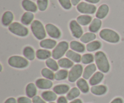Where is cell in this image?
I'll list each match as a JSON object with an SVG mask.
<instances>
[{
  "label": "cell",
  "mask_w": 124,
  "mask_h": 103,
  "mask_svg": "<svg viewBox=\"0 0 124 103\" xmlns=\"http://www.w3.org/2000/svg\"><path fill=\"white\" fill-rule=\"evenodd\" d=\"M67 98L65 96H60L57 100V103H68Z\"/></svg>",
  "instance_id": "42"
},
{
  "label": "cell",
  "mask_w": 124,
  "mask_h": 103,
  "mask_svg": "<svg viewBox=\"0 0 124 103\" xmlns=\"http://www.w3.org/2000/svg\"><path fill=\"white\" fill-rule=\"evenodd\" d=\"M23 55L28 60H33L36 56V53L33 48L30 46H27L23 49Z\"/></svg>",
  "instance_id": "20"
},
{
  "label": "cell",
  "mask_w": 124,
  "mask_h": 103,
  "mask_svg": "<svg viewBox=\"0 0 124 103\" xmlns=\"http://www.w3.org/2000/svg\"><path fill=\"white\" fill-rule=\"evenodd\" d=\"M110 103H124V101L121 98H115Z\"/></svg>",
  "instance_id": "44"
},
{
  "label": "cell",
  "mask_w": 124,
  "mask_h": 103,
  "mask_svg": "<svg viewBox=\"0 0 124 103\" xmlns=\"http://www.w3.org/2000/svg\"><path fill=\"white\" fill-rule=\"evenodd\" d=\"M48 5V0H37V6L38 9L44 12L47 9Z\"/></svg>",
  "instance_id": "38"
},
{
  "label": "cell",
  "mask_w": 124,
  "mask_h": 103,
  "mask_svg": "<svg viewBox=\"0 0 124 103\" xmlns=\"http://www.w3.org/2000/svg\"><path fill=\"white\" fill-rule=\"evenodd\" d=\"M80 95V90L78 88H73L67 94V98L69 101L74 100Z\"/></svg>",
  "instance_id": "33"
},
{
  "label": "cell",
  "mask_w": 124,
  "mask_h": 103,
  "mask_svg": "<svg viewBox=\"0 0 124 103\" xmlns=\"http://www.w3.org/2000/svg\"><path fill=\"white\" fill-rule=\"evenodd\" d=\"M104 76L102 72H96L90 78L89 83L91 86H96L104 79Z\"/></svg>",
  "instance_id": "16"
},
{
  "label": "cell",
  "mask_w": 124,
  "mask_h": 103,
  "mask_svg": "<svg viewBox=\"0 0 124 103\" xmlns=\"http://www.w3.org/2000/svg\"><path fill=\"white\" fill-rule=\"evenodd\" d=\"M8 63L12 67L17 69L25 68L29 65L27 59L19 55L11 56L8 60Z\"/></svg>",
  "instance_id": "5"
},
{
  "label": "cell",
  "mask_w": 124,
  "mask_h": 103,
  "mask_svg": "<svg viewBox=\"0 0 124 103\" xmlns=\"http://www.w3.org/2000/svg\"><path fill=\"white\" fill-rule=\"evenodd\" d=\"M33 103H46V101L43 100L42 98H41L39 96H35L32 98Z\"/></svg>",
  "instance_id": "41"
},
{
  "label": "cell",
  "mask_w": 124,
  "mask_h": 103,
  "mask_svg": "<svg viewBox=\"0 0 124 103\" xmlns=\"http://www.w3.org/2000/svg\"><path fill=\"white\" fill-rule=\"evenodd\" d=\"M36 86L40 89H48L52 88L53 83L47 78H39L36 81Z\"/></svg>",
  "instance_id": "13"
},
{
  "label": "cell",
  "mask_w": 124,
  "mask_h": 103,
  "mask_svg": "<svg viewBox=\"0 0 124 103\" xmlns=\"http://www.w3.org/2000/svg\"><path fill=\"white\" fill-rule=\"evenodd\" d=\"M76 21L81 25L85 26L92 22V17L88 14H82L79 16L76 19Z\"/></svg>",
  "instance_id": "30"
},
{
  "label": "cell",
  "mask_w": 124,
  "mask_h": 103,
  "mask_svg": "<svg viewBox=\"0 0 124 103\" xmlns=\"http://www.w3.org/2000/svg\"><path fill=\"white\" fill-rule=\"evenodd\" d=\"M8 30L12 33L19 37H25L29 34L27 28L18 22H14L10 24L8 26Z\"/></svg>",
  "instance_id": "6"
},
{
  "label": "cell",
  "mask_w": 124,
  "mask_h": 103,
  "mask_svg": "<svg viewBox=\"0 0 124 103\" xmlns=\"http://www.w3.org/2000/svg\"><path fill=\"white\" fill-rule=\"evenodd\" d=\"M41 96L44 100L47 102H53L57 98V95L55 92L50 90L43 92L41 94Z\"/></svg>",
  "instance_id": "25"
},
{
  "label": "cell",
  "mask_w": 124,
  "mask_h": 103,
  "mask_svg": "<svg viewBox=\"0 0 124 103\" xmlns=\"http://www.w3.org/2000/svg\"><path fill=\"white\" fill-rule=\"evenodd\" d=\"M101 26L102 21H101V19H98V18H94L90 24L88 30L90 32L94 33H97L99 31Z\"/></svg>",
  "instance_id": "21"
},
{
  "label": "cell",
  "mask_w": 124,
  "mask_h": 103,
  "mask_svg": "<svg viewBox=\"0 0 124 103\" xmlns=\"http://www.w3.org/2000/svg\"><path fill=\"white\" fill-rule=\"evenodd\" d=\"M96 65L94 63H91L85 68L83 72V78L88 80L93 76L96 71Z\"/></svg>",
  "instance_id": "11"
},
{
  "label": "cell",
  "mask_w": 124,
  "mask_h": 103,
  "mask_svg": "<svg viewBox=\"0 0 124 103\" xmlns=\"http://www.w3.org/2000/svg\"><path fill=\"white\" fill-rule=\"evenodd\" d=\"M70 90V87L67 84H59L53 88V92L58 95H64Z\"/></svg>",
  "instance_id": "28"
},
{
  "label": "cell",
  "mask_w": 124,
  "mask_h": 103,
  "mask_svg": "<svg viewBox=\"0 0 124 103\" xmlns=\"http://www.w3.org/2000/svg\"><path fill=\"white\" fill-rule=\"evenodd\" d=\"M14 18L13 14L10 11H6L4 13L2 16V24L4 26L7 27L9 26L10 24H12V21Z\"/></svg>",
  "instance_id": "17"
},
{
  "label": "cell",
  "mask_w": 124,
  "mask_h": 103,
  "mask_svg": "<svg viewBox=\"0 0 124 103\" xmlns=\"http://www.w3.org/2000/svg\"><path fill=\"white\" fill-rule=\"evenodd\" d=\"M39 45L41 48L46 49H51L54 48L57 45L56 41L51 39H43L40 42Z\"/></svg>",
  "instance_id": "15"
},
{
  "label": "cell",
  "mask_w": 124,
  "mask_h": 103,
  "mask_svg": "<svg viewBox=\"0 0 124 103\" xmlns=\"http://www.w3.org/2000/svg\"><path fill=\"white\" fill-rule=\"evenodd\" d=\"M80 1H81V0H71L73 6H78L79 4Z\"/></svg>",
  "instance_id": "45"
},
{
  "label": "cell",
  "mask_w": 124,
  "mask_h": 103,
  "mask_svg": "<svg viewBox=\"0 0 124 103\" xmlns=\"http://www.w3.org/2000/svg\"><path fill=\"white\" fill-rule=\"evenodd\" d=\"M4 103H17L16 100L15 98L11 97V98H8L7 100H6Z\"/></svg>",
  "instance_id": "43"
},
{
  "label": "cell",
  "mask_w": 124,
  "mask_h": 103,
  "mask_svg": "<svg viewBox=\"0 0 124 103\" xmlns=\"http://www.w3.org/2000/svg\"><path fill=\"white\" fill-rule=\"evenodd\" d=\"M85 1H87V2H90V3L91 4H97L98 3V2L100 1V0H85Z\"/></svg>",
  "instance_id": "46"
},
{
  "label": "cell",
  "mask_w": 124,
  "mask_h": 103,
  "mask_svg": "<svg viewBox=\"0 0 124 103\" xmlns=\"http://www.w3.org/2000/svg\"><path fill=\"white\" fill-rule=\"evenodd\" d=\"M46 30L48 36L53 39H58L61 36V32L60 30L53 24H47L46 25Z\"/></svg>",
  "instance_id": "10"
},
{
  "label": "cell",
  "mask_w": 124,
  "mask_h": 103,
  "mask_svg": "<svg viewBox=\"0 0 124 103\" xmlns=\"http://www.w3.org/2000/svg\"><path fill=\"white\" fill-rule=\"evenodd\" d=\"M70 47L73 51L78 52V53H83L85 50V47L84 45L76 41H73L70 42Z\"/></svg>",
  "instance_id": "23"
},
{
  "label": "cell",
  "mask_w": 124,
  "mask_h": 103,
  "mask_svg": "<svg viewBox=\"0 0 124 103\" xmlns=\"http://www.w3.org/2000/svg\"><path fill=\"white\" fill-rule=\"evenodd\" d=\"M69 44L66 41H61L59 42L52 51V57L54 60H59L61 59L69 51Z\"/></svg>",
  "instance_id": "4"
},
{
  "label": "cell",
  "mask_w": 124,
  "mask_h": 103,
  "mask_svg": "<svg viewBox=\"0 0 124 103\" xmlns=\"http://www.w3.org/2000/svg\"><path fill=\"white\" fill-rule=\"evenodd\" d=\"M96 37V36L95 34L92 32H88L85 33L82 35V37L80 38V41L84 43H88L94 41Z\"/></svg>",
  "instance_id": "32"
},
{
  "label": "cell",
  "mask_w": 124,
  "mask_h": 103,
  "mask_svg": "<svg viewBox=\"0 0 124 103\" xmlns=\"http://www.w3.org/2000/svg\"><path fill=\"white\" fill-rule=\"evenodd\" d=\"M78 11L82 14H94L96 11V7L92 4L81 2L77 6Z\"/></svg>",
  "instance_id": "8"
},
{
  "label": "cell",
  "mask_w": 124,
  "mask_h": 103,
  "mask_svg": "<svg viewBox=\"0 0 124 103\" xmlns=\"http://www.w3.org/2000/svg\"><path fill=\"white\" fill-rule=\"evenodd\" d=\"M102 47V43L99 41H94L92 42L87 43L86 49L89 52H93L98 50Z\"/></svg>",
  "instance_id": "31"
},
{
  "label": "cell",
  "mask_w": 124,
  "mask_h": 103,
  "mask_svg": "<svg viewBox=\"0 0 124 103\" xmlns=\"http://www.w3.org/2000/svg\"><path fill=\"white\" fill-rule=\"evenodd\" d=\"M58 63L59 67L64 69H70L74 66L73 62L68 58H61L58 60Z\"/></svg>",
  "instance_id": "29"
},
{
  "label": "cell",
  "mask_w": 124,
  "mask_h": 103,
  "mask_svg": "<svg viewBox=\"0 0 124 103\" xmlns=\"http://www.w3.org/2000/svg\"><path fill=\"white\" fill-rule=\"evenodd\" d=\"M70 29L73 36L75 38H81L83 35V30L77 21H71L70 22Z\"/></svg>",
  "instance_id": "9"
},
{
  "label": "cell",
  "mask_w": 124,
  "mask_h": 103,
  "mask_svg": "<svg viewBox=\"0 0 124 103\" xmlns=\"http://www.w3.org/2000/svg\"><path fill=\"white\" fill-rule=\"evenodd\" d=\"M22 6L23 8L27 12L35 13L38 10V6L34 2L31 0H23L22 1Z\"/></svg>",
  "instance_id": "12"
},
{
  "label": "cell",
  "mask_w": 124,
  "mask_h": 103,
  "mask_svg": "<svg viewBox=\"0 0 124 103\" xmlns=\"http://www.w3.org/2000/svg\"><path fill=\"white\" fill-rule=\"evenodd\" d=\"M107 90V87L105 85H96L92 87L91 92L97 96H101L106 94Z\"/></svg>",
  "instance_id": "18"
},
{
  "label": "cell",
  "mask_w": 124,
  "mask_h": 103,
  "mask_svg": "<svg viewBox=\"0 0 124 103\" xmlns=\"http://www.w3.org/2000/svg\"><path fill=\"white\" fill-rule=\"evenodd\" d=\"M70 103H82V101L80 99H75V100L71 101Z\"/></svg>",
  "instance_id": "47"
},
{
  "label": "cell",
  "mask_w": 124,
  "mask_h": 103,
  "mask_svg": "<svg viewBox=\"0 0 124 103\" xmlns=\"http://www.w3.org/2000/svg\"><path fill=\"white\" fill-rule=\"evenodd\" d=\"M65 55H66L67 58L71 60L73 62L79 63L81 62L82 56L81 55V54L74 51L72 49H70V50L68 51L66 54H65Z\"/></svg>",
  "instance_id": "22"
},
{
  "label": "cell",
  "mask_w": 124,
  "mask_h": 103,
  "mask_svg": "<svg viewBox=\"0 0 124 103\" xmlns=\"http://www.w3.org/2000/svg\"><path fill=\"white\" fill-rule=\"evenodd\" d=\"M109 12V7L108 5L104 4L99 6L96 13V18L99 19H102L105 18L107 16Z\"/></svg>",
  "instance_id": "14"
},
{
  "label": "cell",
  "mask_w": 124,
  "mask_h": 103,
  "mask_svg": "<svg viewBox=\"0 0 124 103\" xmlns=\"http://www.w3.org/2000/svg\"><path fill=\"white\" fill-rule=\"evenodd\" d=\"M99 36L102 39L111 43H118L120 41V36L117 33L109 28L102 29L99 33Z\"/></svg>",
  "instance_id": "2"
},
{
  "label": "cell",
  "mask_w": 124,
  "mask_h": 103,
  "mask_svg": "<svg viewBox=\"0 0 124 103\" xmlns=\"http://www.w3.org/2000/svg\"><path fill=\"white\" fill-rule=\"evenodd\" d=\"M46 65L47 67L53 71H58L59 69V65L58 62H56V60L54 59H47L46 61Z\"/></svg>",
  "instance_id": "35"
},
{
  "label": "cell",
  "mask_w": 124,
  "mask_h": 103,
  "mask_svg": "<svg viewBox=\"0 0 124 103\" xmlns=\"http://www.w3.org/2000/svg\"><path fill=\"white\" fill-rule=\"evenodd\" d=\"M52 56V53L46 49H38L36 52V57L39 60H47Z\"/></svg>",
  "instance_id": "19"
},
{
  "label": "cell",
  "mask_w": 124,
  "mask_h": 103,
  "mask_svg": "<svg viewBox=\"0 0 124 103\" xmlns=\"http://www.w3.org/2000/svg\"><path fill=\"white\" fill-rule=\"evenodd\" d=\"M34 19V14L33 13L29 12H25L23 14L21 19L22 24L25 25H29L31 23L33 22Z\"/></svg>",
  "instance_id": "27"
},
{
  "label": "cell",
  "mask_w": 124,
  "mask_h": 103,
  "mask_svg": "<svg viewBox=\"0 0 124 103\" xmlns=\"http://www.w3.org/2000/svg\"><path fill=\"white\" fill-rule=\"evenodd\" d=\"M94 60V56L90 53L84 54L82 56V59H81V62L85 65H90L91 63H93Z\"/></svg>",
  "instance_id": "37"
},
{
  "label": "cell",
  "mask_w": 124,
  "mask_h": 103,
  "mask_svg": "<svg viewBox=\"0 0 124 103\" xmlns=\"http://www.w3.org/2000/svg\"><path fill=\"white\" fill-rule=\"evenodd\" d=\"M25 93H26L27 96L29 98H33L36 96L37 94V89H36V86L34 83H30L27 85L25 88Z\"/></svg>",
  "instance_id": "26"
},
{
  "label": "cell",
  "mask_w": 124,
  "mask_h": 103,
  "mask_svg": "<svg viewBox=\"0 0 124 103\" xmlns=\"http://www.w3.org/2000/svg\"><path fill=\"white\" fill-rule=\"evenodd\" d=\"M31 30L33 34L38 40H43L46 37V30L43 24L38 20H34L31 24Z\"/></svg>",
  "instance_id": "3"
},
{
  "label": "cell",
  "mask_w": 124,
  "mask_h": 103,
  "mask_svg": "<svg viewBox=\"0 0 124 103\" xmlns=\"http://www.w3.org/2000/svg\"><path fill=\"white\" fill-rule=\"evenodd\" d=\"M94 60L98 69L102 73H107L110 69V65L106 54L103 51H98L94 54Z\"/></svg>",
  "instance_id": "1"
},
{
  "label": "cell",
  "mask_w": 124,
  "mask_h": 103,
  "mask_svg": "<svg viewBox=\"0 0 124 103\" xmlns=\"http://www.w3.org/2000/svg\"><path fill=\"white\" fill-rule=\"evenodd\" d=\"M54 103V102H50V103Z\"/></svg>",
  "instance_id": "48"
},
{
  "label": "cell",
  "mask_w": 124,
  "mask_h": 103,
  "mask_svg": "<svg viewBox=\"0 0 124 103\" xmlns=\"http://www.w3.org/2000/svg\"><path fill=\"white\" fill-rule=\"evenodd\" d=\"M69 72L66 69H61L54 74V80L61 81L65 80L69 77Z\"/></svg>",
  "instance_id": "34"
},
{
  "label": "cell",
  "mask_w": 124,
  "mask_h": 103,
  "mask_svg": "<svg viewBox=\"0 0 124 103\" xmlns=\"http://www.w3.org/2000/svg\"><path fill=\"white\" fill-rule=\"evenodd\" d=\"M41 75L42 77L50 80H53L54 79V74L53 73V71L47 68H45L41 70Z\"/></svg>",
  "instance_id": "36"
},
{
  "label": "cell",
  "mask_w": 124,
  "mask_h": 103,
  "mask_svg": "<svg viewBox=\"0 0 124 103\" xmlns=\"http://www.w3.org/2000/svg\"><path fill=\"white\" fill-rule=\"evenodd\" d=\"M18 103H31L32 101L29 97H25V96H21L18 98L17 100Z\"/></svg>",
  "instance_id": "40"
},
{
  "label": "cell",
  "mask_w": 124,
  "mask_h": 103,
  "mask_svg": "<svg viewBox=\"0 0 124 103\" xmlns=\"http://www.w3.org/2000/svg\"><path fill=\"white\" fill-rule=\"evenodd\" d=\"M61 6L65 10H70L71 8L72 4L71 0H58Z\"/></svg>",
  "instance_id": "39"
},
{
  "label": "cell",
  "mask_w": 124,
  "mask_h": 103,
  "mask_svg": "<svg viewBox=\"0 0 124 103\" xmlns=\"http://www.w3.org/2000/svg\"><path fill=\"white\" fill-rule=\"evenodd\" d=\"M84 69L82 65L80 64H76L74 65L69 72V77H68L69 81L71 83L78 81L82 75Z\"/></svg>",
  "instance_id": "7"
},
{
  "label": "cell",
  "mask_w": 124,
  "mask_h": 103,
  "mask_svg": "<svg viewBox=\"0 0 124 103\" xmlns=\"http://www.w3.org/2000/svg\"><path fill=\"white\" fill-rule=\"evenodd\" d=\"M78 88L83 94H87L89 91V86L87 81L84 78H79L76 82Z\"/></svg>",
  "instance_id": "24"
}]
</instances>
